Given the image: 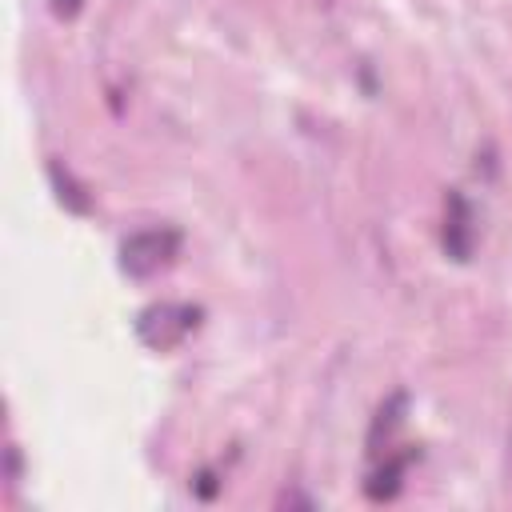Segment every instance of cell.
I'll return each mask as SVG.
<instances>
[{
  "mask_svg": "<svg viewBox=\"0 0 512 512\" xmlns=\"http://www.w3.org/2000/svg\"><path fill=\"white\" fill-rule=\"evenodd\" d=\"M416 456H420L416 448L388 452V456L368 472V480H364V496H368V500H376V504L396 500V496H400V488H404V472H408V464H412Z\"/></svg>",
  "mask_w": 512,
  "mask_h": 512,
  "instance_id": "cell-4",
  "label": "cell"
},
{
  "mask_svg": "<svg viewBox=\"0 0 512 512\" xmlns=\"http://www.w3.org/2000/svg\"><path fill=\"white\" fill-rule=\"evenodd\" d=\"M48 180H52L56 200H60L68 212H76V216H88V212H92V196H88V188L72 176V168H68L60 156L48 160Z\"/></svg>",
  "mask_w": 512,
  "mask_h": 512,
  "instance_id": "cell-6",
  "label": "cell"
},
{
  "mask_svg": "<svg viewBox=\"0 0 512 512\" xmlns=\"http://www.w3.org/2000/svg\"><path fill=\"white\" fill-rule=\"evenodd\" d=\"M200 308L196 304H176V300H160V304H148L140 316H136V336L140 344H148L152 352H168L176 348L196 324H200Z\"/></svg>",
  "mask_w": 512,
  "mask_h": 512,
  "instance_id": "cell-2",
  "label": "cell"
},
{
  "mask_svg": "<svg viewBox=\"0 0 512 512\" xmlns=\"http://www.w3.org/2000/svg\"><path fill=\"white\" fill-rule=\"evenodd\" d=\"M4 452H8V484H16V480H20V448L8 444Z\"/></svg>",
  "mask_w": 512,
  "mask_h": 512,
  "instance_id": "cell-9",
  "label": "cell"
},
{
  "mask_svg": "<svg viewBox=\"0 0 512 512\" xmlns=\"http://www.w3.org/2000/svg\"><path fill=\"white\" fill-rule=\"evenodd\" d=\"M440 240H444V252L452 260H468L472 248H476V212H472V204L460 188H452L444 196V232H440Z\"/></svg>",
  "mask_w": 512,
  "mask_h": 512,
  "instance_id": "cell-3",
  "label": "cell"
},
{
  "mask_svg": "<svg viewBox=\"0 0 512 512\" xmlns=\"http://www.w3.org/2000/svg\"><path fill=\"white\" fill-rule=\"evenodd\" d=\"M80 8H84V0H52V12H56L60 20H72Z\"/></svg>",
  "mask_w": 512,
  "mask_h": 512,
  "instance_id": "cell-8",
  "label": "cell"
},
{
  "mask_svg": "<svg viewBox=\"0 0 512 512\" xmlns=\"http://www.w3.org/2000/svg\"><path fill=\"white\" fill-rule=\"evenodd\" d=\"M192 492H196L200 500H216V492H220V480H216V472H212V468L196 472V480H192Z\"/></svg>",
  "mask_w": 512,
  "mask_h": 512,
  "instance_id": "cell-7",
  "label": "cell"
},
{
  "mask_svg": "<svg viewBox=\"0 0 512 512\" xmlns=\"http://www.w3.org/2000/svg\"><path fill=\"white\" fill-rule=\"evenodd\" d=\"M280 504H296V508H312V500H308V496H296V492H284V496H280Z\"/></svg>",
  "mask_w": 512,
  "mask_h": 512,
  "instance_id": "cell-10",
  "label": "cell"
},
{
  "mask_svg": "<svg viewBox=\"0 0 512 512\" xmlns=\"http://www.w3.org/2000/svg\"><path fill=\"white\" fill-rule=\"evenodd\" d=\"M404 412H408V392H404V388H396V392H388V396L380 400V408H376V416H372V424H368V436H364L368 456H380V452H384V444L392 440V432L404 424Z\"/></svg>",
  "mask_w": 512,
  "mask_h": 512,
  "instance_id": "cell-5",
  "label": "cell"
},
{
  "mask_svg": "<svg viewBox=\"0 0 512 512\" xmlns=\"http://www.w3.org/2000/svg\"><path fill=\"white\" fill-rule=\"evenodd\" d=\"M184 236L172 224H156V228H140L120 244V272L132 280H148L156 276L164 264H172V256L180 252Z\"/></svg>",
  "mask_w": 512,
  "mask_h": 512,
  "instance_id": "cell-1",
  "label": "cell"
}]
</instances>
